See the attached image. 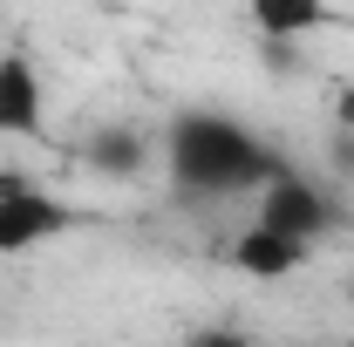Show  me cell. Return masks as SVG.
Segmentation results:
<instances>
[{"mask_svg":"<svg viewBox=\"0 0 354 347\" xmlns=\"http://www.w3.org/2000/svg\"><path fill=\"white\" fill-rule=\"evenodd\" d=\"M252 205H259V225H272V232H286V238H300V245H320L334 225H348V212H341V198L320 184V177L293 171V164H279V171L266 177L259 191H252Z\"/></svg>","mask_w":354,"mask_h":347,"instance_id":"2","label":"cell"},{"mask_svg":"<svg viewBox=\"0 0 354 347\" xmlns=\"http://www.w3.org/2000/svg\"><path fill=\"white\" fill-rule=\"evenodd\" d=\"M266 48V68H300V55H293V41H259Z\"/></svg>","mask_w":354,"mask_h":347,"instance_id":"10","label":"cell"},{"mask_svg":"<svg viewBox=\"0 0 354 347\" xmlns=\"http://www.w3.org/2000/svg\"><path fill=\"white\" fill-rule=\"evenodd\" d=\"M327 164H334V177H341V184H354V136H348V130H334V150H327Z\"/></svg>","mask_w":354,"mask_h":347,"instance_id":"9","label":"cell"},{"mask_svg":"<svg viewBox=\"0 0 354 347\" xmlns=\"http://www.w3.org/2000/svg\"><path fill=\"white\" fill-rule=\"evenodd\" d=\"M307 259H313V245L272 232V225H259V218L225 238V265L245 272V279H293V272H307Z\"/></svg>","mask_w":354,"mask_h":347,"instance_id":"4","label":"cell"},{"mask_svg":"<svg viewBox=\"0 0 354 347\" xmlns=\"http://www.w3.org/2000/svg\"><path fill=\"white\" fill-rule=\"evenodd\" d=\"M348 306H354V279H348Z\"/></svg>","mask_w":354,"mask_h":347,"instance_id":"12","label":"cell"},{"mask_svg":"<svg viewBox=\"0 0 354 347\" xmlns=\"http://www.w3.org/2000/svg\"><path fill=\"white\" fill-rule=\"evenodd\" d=\"M82 164H88L95 177H109V184L143 177V164H150V136L136 130V123H102V130H88Z\"/></svg>","mask_w":354,"mask_h":347,"instance_id":"6","label":"cell"},{"mask_svg":"<svg viewBox=\"0 0 354 347\" xmlns=\"http://www.w3.org/2000/svg\"><path fill=\"white\" fill-rule=\"evenodd\" d=\"M177 347H259V341H252L245 327H191Z\"/></svg>","mask_w":354,"mask_h":347,"instance_id":"8","label":"cell"},{"mask_svg":"<svg viewBox=\"0 0 354 347\" xmlns=\"http://www.w3.org/2000/svg\"><path fill=\"white\" fill-rule=\"evenodd\" d=\"M48 130V82L28 55H0V136Z\"/></svg>","mask_w":354,"mask_h":347,"instance_id":"5","label":"cell"},{"mask_svg":"<svg viewBox=\"0 0 354 347\" xmlns=\"http://www.w3.org/2000/svg\"><path fill=\"white\" fill-rule=\"evenodd\" d=\"M164 164H171V184L198 205L245 198L279 171V157L259 143V130L225 116V109H177L171 136H164Z\"/></svg>","mask_w":354,"mask_h":347,"instance_id":"1","label":"cell"},{"mask_svg":"<svg viewBox=\"0 0 354 347\" xmlns=\"http://www.w3.org/2000/svg\"><path fill=\"white\" fill-rule=\"evenodd\" d=\"M245 14H252L259 41H300V35H313V28L334 21L327 0H245Z\"/></svg>","mask_w":354,"mask_h":347,"instance_id":"7","label":"cell"},{"mask_svg":"<svg viewBox=\"0 0 354 347\" xmlns=\"http://www.w3.org/2000/svg\"><path fill=\"white\" fill-rule=\"evenodd\" d=\"M334 130L354 136V88H341V95H334Z\"/></svg>","mask_w":354,"mask_h":347,"instance_id":"11","label":"cell"},{"mask_svg":"<svg viewBox=\"0 0 354 347\" xmlns=\"http://www.w3.org/2000/svg\"><path fill=\"white\" fill-rule=\"evenodd\" d=\"M75 225H82V212H75L68 198H55V191L28 184V177H7V184H0V252H7V259L35 252V245L75 232Z\"/></svg>","mask_w":354,"mask_h":347,"instance_id":"3","label":"cell"}]
</instances>
